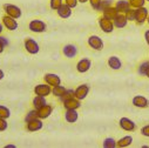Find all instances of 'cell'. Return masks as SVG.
<instances>
[{"label":"cell","mask_w":149,"mask_h":148,"mask_svg":"<svg viewBox=\"0 0 149 148\" xmlns=\"http://www.w3.org/2000/svg\"><path fill=\"white\" fill-rule=\"evenodd\" d=\"M97 22H99V26H100V28L102 29V32H104V33H111L114 31V22H113V20H110V19H108V18H106V17H101V18H99V20H97Z\"/></svg>","instance_id":"cell-1"},{"label":"cell","mask_w":149,"mask_h":148,"mask_svg":"<svg viewBox=\"0 0 149 148\" xmlns=\"http://www.w3.org/2000/svg\"><path fill=\"white\" fill-rule=\"evenodd\" d=\"M24 46H25V50L29 54H36V53H39V51H40L39 44L32 38H26L25 41H24Z\"/></svg>","instance_id":"cell-2"},{"label":"cell","mask_w":149,"mask_h":148,"mask_svg":"<svg viewBox=\"0 0 149 148\" xmlns=\"http://www.w3.org/2000/svg\"><path fill=\"white\" fill-rule=\"evenodd\" d=\"M28 28H29L32 32H34V33H44V32L46 31L47 26H46V24H45L42 20H40V19H34V20H32V21L29 22Z\"/></svg>","instance_id":"cell-3"},{"label":"cell","mask_w":149,"mask_h":148,"mask_svg":"<svg viewBox=\"0 0 149 148\" xmlns=\"http://www.w3.org/2000/svg\"><path fill=\"white\" fill-rule=\"evenodd\" d=\"M4 11L6 12L7 15H10L14 19H19L22 14L20 7H18L17 5H12V4H5L4 5Z\"/></svg>","instance_id":"cell-4"},{"label":"cell","mask_w":149,"mask_h":148,"mask_svg":"<svg viewBox=\"0 0 149 148\" xmlns=\"http://www.w3.org/2000/svg\"><path fill=\"white\" fill-rule=\"evenodd\" d=\"M34 93L35 95H40V96H47L49 94H52V86H49L48 84H39L34 87Z\"/></svg>","instance_id":"cell-5"},{"label":"cell","mask_w":149,"mask_h":148,"mask_svg":"<svg viewBox=\"0 0 149 148\" xmlns=\"http://www.w3.org/2000/svg\"><path fill=\"white\" fill-rule=\"evenodd\" d=\"M87 43H88V46L95 51H101L103 48V41L99 35H91Z\"/></svg>","instance_id":"cell-6"},{"label":"cell","mask_w":149,"mask_h":148,"mask_svg":"<svg viewBox=\"0 0 149 148\" xmlns=\"http://www.w3.org/2000/svg\"><path fill=\"white\" fill-rule=\"evenodd\" d=\"M148 10L146 7H140V8H136L135 10V21L139 24V25H142L144 21H147V18H148Z\"/></svg>","instance_id":"cell-7"},{"label":"cell","mask_w":149,"mask_h":148,"mask_svg":"<svg viewBox=\"0 0 149 148\" xmlns=\"http://www.w3.org/2000/svg\"><path fill=\"white\" fill-rule=\"evenodd\" d=\"M3 25L4 27H6L8 31H15L18 28V22H17V19L10 17V15H4L3 17Z\"/></svg>","instance_id":"cell-8"},{"label":"cell","mask_w":149,"mask_h":148,"mask_svg":"<svg viewBox=\"0 0 149 148\" xmlns=\"http://www.w3.org/2000/svg\"><path fill=\"white\" fill-rule=\"evenodd\" d=\"M44 80H45L46 84H48V85L52 86V87L58 86V85H61V79H60V77L56 75V74H53V73H47V74H45Z\"/></svg>","instance_id":"cell-9"},{"label":"cell","mask_w":149,"mask_h":148,"mask_svg":"<svg viewBox=\"0 0 149 148\" xmlns=\"http://www.w3.org/2000/svg\"><path fill=\"white\" fill-rule=\"evenodd\" d=\"M38 110V117H39V119H47L48 117H51V114H52V112H53V106H51V105H44L42 107H40L39 109H36Z\"/></svg>","instance_id":"cell-10"},{"label":"cell","mask_w":149,"mask_h":148,"mask_svg":"<svg viewBox=\"0 0 149 148\" xmlns=\"http://www.w3.org/2000/svg\"><path fill=\"white\" fill-rule=\"evenodd\" d=\"M91 67H92V61L89 59H87V58L81 59L77 64V71L79 73H86V72H88L91 69Z\"/></svg>","instance_id":"cell-11"},{"label":"cell","mask_w":149,"mask_h":148,"mask_svg":"<svg viewBox=\"0 0 149 148\" xmlns=\"http://www.w3.org/2000/svg\"><path fill=\"white\" fill-rule=\"evenodd\" d=\"M119 125H120V127H121L123 131H126V132H133V131L135 129V127H136V126H135V122H134L133 120L128 119V118H121Z\"/></svg>","instance_id":"cell-12"},{"label":"cell","mask_w":149,"mask_h":148,"mask_svg":"<svg viewBox=\"0 0 149 148\" xmlns=\"http://www.w3.org/2000/svg\"><path fill=\"white\" fill-rule=\"evenodd\" d=\"M88 93H89V86L86 85V84L80 85V86H78V88L75 89V98L79 99V100H84V99L87 98Z\"/></svg>","instance_id":"cell-13"},{"label":"cell","mask_w":149,"mask_h":148,"mask_svg":"<svg viewBox=\"0 0 149 148\" xmlns=\"http://www.w3.org/2000/svg\"><path fill=\"white\" fill-rule=\"evenodd\" d=\"M27 125H26V128H27V131L28 132H36V131H40L41 128H42V126H44V124H42V121H41V119H35V120H32V121H29V122H26Z\"/></svg>","instance_id":"cell-14"},{"label":"cell","mask_w":149,"mask_h":148,"mask_svg":"<svg viewBox=\"0 0 149 148\" xmlns=\"http://www.w3.org/2000/svg\"><path fill=\"white\" fill-rule=\"evenodd\" d=\"M62 53H63V55H65V57H67V58L72 59V58H74V57H75V55L78 54V48H77V46H75V45L68 44V45L63 46V48H62Z\"/></svg>","instance_id":"cell-15"},{"label":"cell","mask_w":149,"mask_h":148,"mask_svg":"<svg viewBox=\"0 0 149 148\" xmlns=\"http://www.w3.org/2000/svg\"><path fill=\"white\" fill-rule=\"evenodd\" d=\"M81 106V100L77 99V98H72V99H68L66 101H63V107L66 109H79Z\"/></svg>","instance_id":"cell-16"},{"label":"cell","mask_w":149,"mask_h":148,"mask_svg":"<svg viewBox=\"0 0 149 148\" xmlns=\"http://www.w3.org/2000/svg\"><path fill=\"white\" fill-rule=\"evenodd\" d=\"M72 7H69L68 5H66V4H62L58 10H56V13H58V15L60 17V18H62V19H68L70 15H72Z\"/></svg>","instance_id":"cell-17"},{"label":"cell","mask_w":149,"mask_h":148,"mask_svg":"<svg viewBox=\"0 0 149 148\" xmlns=\"http://www.w3.org/2000/svg\"><path fill=\"white\" fill-rule=\"evenodd\" d=\"M133 105L137 108H147L149 106V101L143 95H136L133 98Z\"/></svg>","instance_id":"cell-18"},{"label":"cell","mask_w":149,"mask_h":148,"mask_svg":"<svg viewBox=\"0 0 149 148\" xmlns=\"http://www.w3.org/2000/svg\"><path fill=\"white\" fill-rule=\"evenodd\" d=\"M65 119H66V121L69 122V124L77 122L78 119H79V114H78V112H77V109H66Z\"/></svg>","instance_id":"cell-19"},{"label":"cell","mask_w":149,"mask_h":148,"mask_svg":"<svg viewBox=\"0 0 149 148\" xmlns=\"http://www.w3.org/2000/svg\"><path fill=\"white\" fill-rule=\"evenodd\" d=\"M115 8L118 10L119 13H122V14H126L129 10H130V5H129V1L128 0H119L115 5Z\"/></svg>","instance_id":"cell-20"},{"label":"cell","mask_w":149,"mask_h":148,"mask_svg":"<svg viewBox=\"0 0 149 148\" xmlns=\"http://www.w3.org/2000/svg\"><path fill=\"white\" fill-rule=\"evenodd\" d=\"M113 22H114V26H115V27H118V28H123V27H126V25H127V22H128V19H127L126 14L119 13L118 17L113 20Z\"/></svg>","instance_id":"cell-21"},{"label":"cell","mask_w":149,"mask_h":148,"mask_svg":"<svg viewBox=\"0 0 149 148\" xmlns=\"http://www.w3.org/2000/svg\"><path fill=\"white\" fill-rule=\"evenodd\" d=\"M108 66H109L111 69L118 71V69H120V68L122 67V62H121V60H120L118 57L113 55V57H110V58L108 59Z\"/></svg>","instance_id":"cell-22"},{"label":"cell","mask_w":149,"mask_h":148,"mask_svg":"<svg viewBox=\"0 0 149 148\" xmlns=\"http://www.w3.org/2000/svg\"><path fill=\"white\" fill-rule=\"evenodd\" d=\"M118 14H119V12H118V10H116L114 6L108 7V8H106V10L102 12V15L106 17V18H108V19H110V20H114V19L118 17Z\"/></svg>","instance_id":"cell-23"},{"label":"cell","mask_w":149,"mask_h":148,"mask_svg":"<svg viewBox=\"0 0 149 148\" xmlns=\"http://www.w3.org/2000/svg\"><path fill=\"white\" fill-rule=\"evenodd\" d=\"M132 142H133V138H132L130 135H127V136L121 138L119 141H116V146L120 147V148H125V147L130 146Z\"/></svg>","instance_id":"cell-24"},{"label":"cell","mask_w":149,"mask_h":148,"mask_svg":"<svg viewBox=\"0 0 149 148\" xmlns=\"http://www.w3.org/2000/svg\"><path fill=\"white\" fill-rule=\"evenodd\" d=\"M47 102H46V99H45V96H40V95H36L34 99H33V101H32V105H33V107L35 108V109H39L40 107H42L44 105H46Z\"/></svg>","instance_id":"cell-25"},{"label":"cell","mask_w":149,"mask_h":148,"mask_svg":"<svg viewBox=\"0 0 149 148\" xmlns=\"http://www.w3.org/2000/svg\"><path fill=\"white\" fill-rule=\"evenodd\" d=\"M67 89L63 87V86H61V85H58V86H54L53 88H52V94L54 95V96H58L59 99L65 94V92H66Z\"/></svg>","instance_id":"cell-26"},{"label":"cell","mask_w":149,"mask_h":148,"mask_svg":"<svg viewBox=\"0 0 149 148\" xmlns=\"http://www.w3.org/2000/svg\"><path fill=\"white\" fill-rule=\"evenodd\" d=\"M38 118H39V117H38V110L34 108V109L29 110V112L27 113V115L25 117V121H26V122H29V121L35 120V119H38Z\"/></svg>","instance_id":"cell-27"},{"label":"cell","mask_w":149,"mask_h":148,"mask_svg":"<svg viewBox=\"0 0 149 148\" xmlns=\"http://www.w3.org/2000/svg\"><path fill=\"white\" fill-rule=\"evenodd\" d=\"M102 146H103V148H114V147H116V141L113 138H107L103 140Z\"/></svg>","instance_id":"cell-28"},{"label":"cell","mask_w":149,"mask_h":148,"mask_svg":"<svg viewBox=\"0 0 149 148\" xmlns=\"http://www.w3.org/2000/svg\"><path fill=\"white\" fill-rule=\"evenodd\" d=\"M11 117V110L6 107L0 105V118H4V119H8Z\"/></svg>","instance_id":"cell-29"},{"label":"cell","mask_w":149,"mask_h":148,"mask_svg":"<svg viewBox=\"0 0 149 148\" xmlns=\"http://www.w3.org/2000/svg\"><path fill=\"white\" fill-rule=\"evenodd\" d=\"M130 7L133 8H140V7H144L146 0H128Z\"/></svg>","instance_id":"cell-30"},{"label":"cell","mask_w":149,"mask_h":148,"mask_svg":"<svg viewBox=\"0 0 149 148\" xmlns=\"http://www.w3.org/2000/svg\"><path fill=\"white\" fill-rule=\"evenodd\" d=\"M72 98H75V91H74V89H67L65 92V94L60 98V100L63 102V101H66L68 99H72Z\"/></svg>","instance_id":"cell-31"},{"label":"cell","mask_w":149,"mask_h":148,"mask_svg":"<svg viewBox=\"0 0 149 148\" xmlns=\"http://www.w3.org/2000/svg\"><path fill=\"white\" fill-rule=\"evenodd\" d=\"M111 6H113V0H102L101 6L99 8V12H103L106 8L111 7Z\"/></svg>","instance_id":"cell-32"},{"label":"cell","mask_w":149,"mask_h":148,"mask_svg":"<svg viewBox=\"0 0 149 148\" xmlns=\"http://www.w3.org/2000/svg\"><path fill=\"white\" fill-rule=\"evenodd\" d=\"M63 4V0H49V6L53 11H56Z\"/></svg>","instance_id":"cell-33"},{"label":"cell","mask_w":149,"mask_h":148,"mask_svg":"<svg viewBox=\"0 0 149 148\" xmlns=\"http://www.w3.org/2000/svg\"><path fill=\"white\" fill-rule=\"evenodd\" d=\"M148 68H149V61H144L139 66V73L141 74V75H144Z\"/></svg>","instance_id":"cell-34"},{"label":"cell","mask_w":149,"mask_h":148,"mask_svg":"<svg viewBox=\"0 0 149 148\" xmlns=\"http://www.w3.org/2000/svg\"><path fill=\"white\" fill-rule=\"evenodd\" d=\"M8 45V40L6 38H4V36H0V53H3L5 47Z\"/></svg>","instance_id":"cell-35"},{"label":"cell","mask_w":149,"mask_h":148,"mask_svg":"<svg viewBox=\"0 0 149 148\" xmlns=\"http://www.w3.org/2000/svg\"><path fill=\"white\" fill-rule=\"evenodd\" d=\"M101 3H102V0H89L91 6H92L94 10H96V11H99V8H100V6H101Z\"/></svg>","instance_id":"cell-36"},{"label":"cell","mask_w":149,"mask_h":148,"mask_svg":"<svg viewBox=\"0 0 149 148\" xmlns=\"http://www.w3.org/2000/svg\"><path fill=\"white\" fill-rule=\"evenodd\" d=\"M7 126H8V124H7L6 119L0 118V132H5L7 129Z\"/></svg>","instance_id":"cell-37"},{"label":"cell","mask_w":149,"mask_h":148,"mask_svg":"<svg viewBox=\"0 0 149 148\" xmlns=\"http://www.w3.org/2000/svg\"><path fill=\"white\" fill-rule=\"evenodd\" d=\"M126 17H127L128 21H135V10H129L126 13Z\"/></svg>","instance_id":"cell-38"},{"label":"cell","mask_w":149,"mask_h":148,"mask_svg":"<svg viewBox=\"0 0 149 148\" xmlns=\"http://www.w3.org/2000/svg\"><path fill=\"white\" fill-rule=\"evenodd\" d=\"M78 3H79V0H65V4L68 5L72 8H75L77 5H78Z\"/></svg>","instance_id":"cell-39"},{"label":"cell","mask_w":149,"mask_h":148,"mask_svg":"<svg viewBox=\"0 0 149 148\" xmlns=\"http://www.w3.org/2000/svg\"><path fill=\"white\" fill-rule=\"evenodd\" d=\"M141 134H142L143 136L149 138V125H147V126H144V127L141 128Z\"/></svg>","instance_id":"cell-40"},{"label":"cell","mask_w":149,"mask_h":148,"mask_svg":"<svg viewBox=\"0 0 149 148\" xmlns=\"http://www.w3.org/2000/svg\"><path fill=\"white\" fill-rule=\"evenodd\" d=\"M144 39H146V43L149 45V29L146 31V33H144Z\"/></svg>","instance_id":"cell-41"},{"label":"cell","mask_w":149,"mask_h":148,"mask_svg":"<svg viewBox=\"0 0 149 148\" xmlns=\"http://www.w3.org/2000/svg\"><path fill=\"white\" fill-rule=\"evenodd\" d=\"M4 77H5L4 71H3V69H0V80H3V79H4Z\"/></svg>","instance_id":"cell-42"},{"label":"cell","mask_w":149,"mask_h":148,"mask_svg":"<svg viewBox=\"0 0 149 148\" xmlns=\"http://www.w3.org/2000/svg\"><path fill=\"white\" fill-rule=\"evenodd\" d=\"M3 29H4V25H3V24H0V34L3 33Z\"/></svg>","instance_id":"cell-43"},{"label":"cell","mask_w":149,"mask_h":148,"mask_svg":"<svg viewBox=\"0 0 149 148\" xmlns=\"http://www.w3.org/2000/svg\"><path fill=\"white\" fill-rule=\"evenodd\" d=\"M15 146L14 145H7V146H5V148H14Z\"/></svg>","instance_id":"cell-44"},{"label":"cell","mask_w":149,"mask_h":148,"mask_svg":"<svg viewBox=\"0 0 149 148\" xmlns=\"http://www.w3.org/2000/svg\"><path fill=\"white\" fill-rule=\"evenodd\" d=\"M144 75H146L147 78H149V68L147 69V72H146V74H144Z\"/></svg>","instance_id":"cell-45"},{"label":"cell","mask_w":149,"mask_h":148,"mask_svg":"<svg viewBox=\"0 0 149 148\" xmlns=\"http://www.w3.org/2000/svg\"><path fill=\"white\" fill-rule=\"evenodd\" d=\"M87 1H89V0H79V3H82V4L87 3Z\"/></svg>","instance_id":"cell-46"},{"label":"cell","mask_w":149,"mask_h":148,"mask_svg":"<svg viewBox=\"0 0 149 148\" xmlns=\"http://www.w3.org/2000/svg\"><path fill=\"white\" fill-rule=\"evenodd\" d=\"M147 22H148V25H149V14H148V18H147Z\"/></svg>","instance_id":"cell-47"},{"label":"cell","mask_w":149,"mask_h":148,"mask_svg":"<svg viewBox=\"0 0 149 148\" xmlns=\"http://www.w3.org/2000/svg\"><path fill=\"white\" fill-rule=\"evenodd\" d=\"M146 1H148V3H149V0H146Z\"/></svg>","instance_id":"cell-48"}]
</instances>
